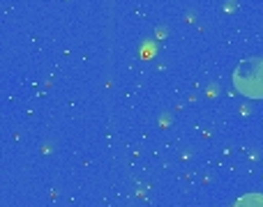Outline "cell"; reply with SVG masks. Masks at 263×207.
Instances as JSON below:
<instances>
[{
  "label": "cell",
  "mask_w": 263,
  "mask_h": 207,
  "mask_svg": "<svg viewBox=\"0 0 263 207\" xmlns=\"http://www.w3.org/2000/svg\"><path fill=\"white\" fill-rule=\"evenodd\" d=\"M236 88L247 97H263V58H250L233 74Z\"/></svg>",
  "instance_id": "6da1fadb"
},
{
  "label": "cell",
  "mask_w": 263,
  "mask_h": 207,
  "mask_svg": "<svg viewBox=\"0 0 263 207\" xmlns=\"http://www.w3.org/2000/svg\"><path fill=\"white\" fill-rule=\"evenodd\" d=\"M236 207H263V196H247V198H242L240 203Z\"/></svg>",
  "instance_id": "7a4b0ae2"
}]
</instances>
